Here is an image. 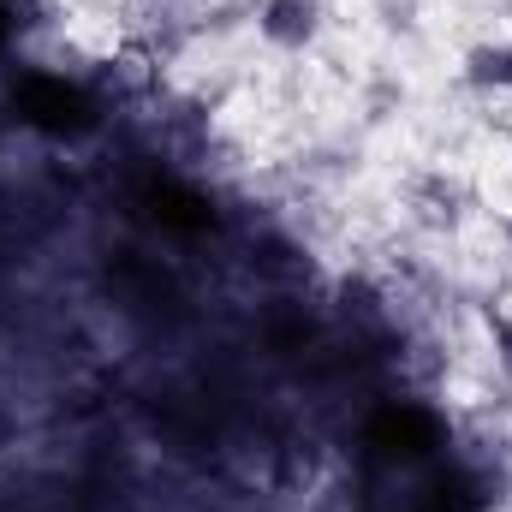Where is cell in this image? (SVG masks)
<instances>
[{
    "instance_id": "1",
    "label": "cell",
    "mask_w": 512,
    "mask_h": 512,
    "mask_svg": "<svg viewBox=\"0 0 512 512\" xmlns=\"http://www.w3.org/2000/svg\"><path fill=\"white\" fill-rule=\"evenodd\" d=\"M483 78H495V84H512V54H489V60H483Z\"/></svg>"
}]
</instances>
